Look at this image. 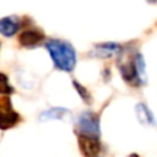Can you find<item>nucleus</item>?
<instances>
[{"instance_id": "nucleus-11", "label": "nucleus", "mask_w": 157, "mask_h": 157, "mask_svg": "<svg viewBox=\"0 0 157 157\" xmlns=\"http://www.w3.org/2000/svg\"><path fill=\"white\" fill-rule=\"evenodd\" d=\"M14 92V88L11 87L10 81H8L7 75L0 73V95H10Z\"/></svg>"}, {"instance_id": "nucleus-8", "label": "nucleus", "mask_w": 157, "mask_h": 157, "mask_svg": "<svg viewBox=\"0 0 157 157\" xmlns=\"http://www.w3.org/2000/svg\"><path fill=\"white\" fill-rule=\"evenodd\" d=\"M135 113L138 120L141 121V124L144 125H155V117L153 113L150 112V109L147 108L145 103H138L135 106Z\"/></svg>"}, {"instance_id": "nucleus-7", "label": "nucleus", "mask_w": 157, "mask_h": 157, "mask_svg": "<svg viewBox=\"0 0 157 157\" xmlns=\"http://www.w3.org/2000/svg\"><path fill=\"white\" fill-rule=\"evenodd\" d=\"M21 28V21L17 15H10V17H4L0 19V33L7 37L14 36Z\"/></svg>"}, {"instance_id": "nucleus-13", "label": "nucleus", "mask_w": 157, "mask_h": 157, "mask_svg": "<svg viewBox=\"0 0 157 157\" xmlns=\"http://www.w3.org/2000/svg\"><path fill=\"white\" fill-rule=\"evenodd\" d=\"M128 157H139L138 155H136V153H132V155H130V156H128Z\"/></svg>"}, {"instance_id": "nucleus-5", "label": "nucleus", "mask_w": 157, "mask_h": 157, "mask_svg": "<svg viewBox=\"0 0 157 157\" xmlns=\"http://www.w3.org/2000/svg\"><path fill=\"white\" fill-rule=\"evenodd\" d=\"M77 144L81 155L84 157H102L103 156V145L99 138L87 136L77 134Z\"/></svg>"}, {"instance_id": "nucleus-1", "label": "nucleus", "mask_w": 157, "mask_h": 157, "mask_svg": "<svg viewBox=\"0 0 157 157\" xmlns=\"http://www.w3.org/2000/svg\"><path fill=\"white\" fill-rule=\"evenodd\" d=\"M54 65L63 72H72L76 66V51L72 44L61 40H50L46 43Z\"/></svg>"}, {"instance_id": "nucleus-9", "label": "nucleus", "mask_w": 157, "mask_h": 157, "mask_svg": "<svg viewBox=\"0 0 157 157\" xmlns=\"http://www.w3.org/2000/svg\"><path fill=\"white\" fill-rule=\"evenodd\" d=\"M69 113H71V112L65 108H51V109L44 110L43 113L39 116V120H40V121H47V120H61Z\"/></svg>"}, {"instance_id": "nucleus-12", "label": "nucleus", "mask_w": 157, "mask_h": 157, "mask_svg": "<svg viewBox=\"0 0 157 157\" xmlns=\"http://www.w3.org/2000/svg\"><path fill=\"white\" fill-rule=\"evenodd\" d=\"M73 86H75V88H76V91L78 92V95H80V98L84 101L86 103H90L91 102V94L88 92V90L84 86H81L78 81L76 80H73Z\"/></svg>"}, {"instance_id": "nucleus-10", "label": "nucleus", "mask_w": 157, "mask_h": 157, "mask_svg": "<svg viewBox=\"0 0 157 157\" xmlns=\"http://www.w3.org/2000/svg\"><path fill=\"white\" fill-rule=\"evenodd\" d=\"M120 46L114 43H105V44H98L95 46L94 50V55L97 57H102V58H109L114 54V52H119L120 51Z\"/></svg>"}, {"instance_id": "nucleus-2", "label": "nucleus", "mask_w": 157, "mask_h": 157, "mask_svg": "<svg viewBox=\"0 0 157 157\" xmlns=\"http://www.w3.org/2000/svg\"><path fill=\"white\" fill-rule=\"evenodd\" d=\"M76 134L87 136H101V127H99V114L95 112L87 110L83 112L76 120Z\"/></svg>"}, {"instance_id": "nucleus-3", "label": "nucleus", "mask_w": 157, "mask_h": 157, "mask_svg": "<svg viewBox=\"0 0 157 157\" xmlns=\"http://www.w3.org/2000/svg\"><path fill=\"white\" fill-rule=\"evenodd\" d=\"M19 121H21V116L18 114V112L14 110L11 99L3 95V98H0V130H10L15 127Z\"/></svg>"}, {"instance_id": "nucleus-6", "label": "nucleus", "mask_w": 157, "mask_h": 157, "mask_svg": "<svg viewBox=\"0 0 157 157\" xmlns=\"http://www.w3.org/2000/svg\"><path fill=\"white\" fill-rule=\"evenodd\" d=\"M18 41L22 47H26V48H33V47H37L40 43L44 41V35L40 30H35V29H26L19 35Z\"/></svg>"}, {"instance_id": "nucleus-4", "label": "nucleus", "mask_w": 157, "mask_h": 157, "mask_svg": "<svg viewBox=\"0 0 157 157\" xmlns=\"http://www.w3.org/2000/svg\"><path fill=\"white\" fill-rule=\"evenodd\" d=\"M119 69L121 73L123 78L127 81L128 84L134 87L141 86V80L138 77V72L135 68V55H128V54H121V58L119 59Z\"/></svg>"}]
</instances>
